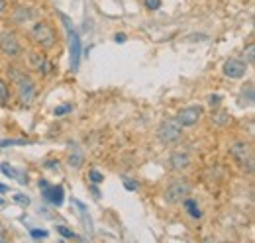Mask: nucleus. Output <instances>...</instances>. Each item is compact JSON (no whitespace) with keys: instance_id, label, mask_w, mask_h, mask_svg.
Listing matches in <instances>:
<instances>
[{"instance_id":"obj_1","label":"nucleus","mask_w":255,"mask_h":243,"mask_svg":"<svg viewBox=\"0 0 255 243\" xmlns=\"http://www.w3.org/2000/svg\"><path fill=\"white\" fill-rule=\"evenodd\" d=\"M10 77L16 83V91H18V100L22 104H32L35 98V83L32 77H28L26 73H18V69H10Z\"/></svg>"},{"instance_id":"obj_2","label":"nucleus","mask_w":255,"mask_h":243,"mask_svg":"<svg viewBox=\"0 0 255 243\" xmlns=\"http://www.w3.org/2000/svg\"><path fill=\"white\" fill-rule=\"evenodd\" d=\"M30 39L39 49H51L57 43V33L47 22H37L30 30Z\"/></svg>"},{"instance_id":"obj_3","label":"nucleus","mask_w":255,"mask_h":243,"mask_svg":"<svg viewBox=\"0 0 255 243\" xmlns=\"http://www.w3.org/2000/svg\"><path fill=\"white\" fill-rule=\"evenodd\" d=\"M230 155L240 167L248 169L250 175L254 173V149L248 141H234L230 145Z\"/></svg>"},{"instance_id":"obj_4","label":"nucleus","mask_w":255,"mask_h":243,"mask_svg":"<svg viewBox=\"0 0 255 243\" xmlns=\"http://www.w3.org/2000/svg\"><path fill=\"white\" fill-rule=\"evenodd\" d=\"M191 192L192 186L187 179H175L165 188L163 196H165V202H169V204H181L187 196H191Z\"/></svg>"},{"instance_id":"obj_5","label":"nucleus","mask_w":255,"mask_h":243,"mask_svg":"<svg viewBox=\"0 0 255 243\" xmlns=\"http://www.w3.org/2000/svg\"><path fill=\"white\" fill-rule=\"evenodd\" d=\"M183 137V125L175 120H165L161 122V125L157 127V139L163 145H173Z\"/></svg>"},{"instance_id":"obj_6","label":"nucleus","mask_w":255,"mask_h":243,"mask_svg":"<svg viewBox=\"0 0 255 243\" xmlns=\"http://www.w3.org/2000/svg\"><path fill=\"white\" fill-rule=\"evenodd\" d=\"M61 22H63L65 30L69 33V39H71V67H73V71H77L79 59H81V39H79V33L73 30L71 20L65 14H61Z\"/></svg>"},{"instance_id":"obj_7","label":"nucleus","mask_w":255,"mask_h":243,"mask_svg":"<svg viewBox=\"0 0 255 243\" xmlns=\"http://www.w3.org/2000/svg\"><path fill=\"white\" fill-rule=\"evenodd\" d=\"M0 51H2L6 57H10V59L20 57L22 47H20L18 37H16L12 31H2V33H0Z\"/></svg>"},{"instance_id":"obj_8","label":"nucleus","mask_w":255,"mask_h":243,"mask_svg":"<svg viewBox=\"0 0 255 243\" xmlns=\"http://www.w3.org/2000/svg\"><path fill=\"white\" fill-rule=\"evenodd\" d=\"M204 110L200 106H187L183 110H179V114L175 116V120L179 122L183 127H191V125H196L198 120L202 118Z\"/></svg>"},{"instance_id":"obj_9","label":"nucleus","mask_w":255,"mask_h":243,"mask_svg":"<svg viewBox=\"0 0 255 243\" xmlns=\"http://www.w3.org/2000/svg\"><path fill=\"white\" fill-rule=\"evenodd\" d=\"M224 77L228 79H242L246 77V71H248V63L242 59H228L222 67Z\"/></svg>"},{"instance_id":"obj_10","label":"nucleus","mask_w":255,"mask_h":243,"mask_svg":"<svg viewBox=\"0 0 255 243\" xmlns=\"http://www.w3.org/2000/svg\"><path fill=\"white\" fill-rule=\"evenodd\" d=\"M30 67L37 75H47L51 71V63L47 61V57L41 53V51H30Z\"/></svg>"},{"instance_id":"obj_11","label":"nucleus","mask_w":255,"mask_h":243,"mask_svg":"<svg viewBox=\"0 0 255 243\" xmlns=\"http://www.w3.org/2000/svg\"><path fill=\"white\" fill-rule=\"evenodd\" d=\"M191 163H192V159H191V155H189V153L177 151L169 157V167H171L173 171H177V173L187 171V169L191 167Z\"/></svg>"},{"instance_id":"obj_12","label":"nucleus","mask_w":255,"mask_h":243,"mask_svg":"<svg viewBox=\"0 0 255 243\" xmlns=\"http://www.w3.org/2000/svg\"><path fill=\"white\" fill-rule=\"evenodd\" d=\"M65 192H63V186H45L43 188V198L47 200V202H51V204H55V206H61L63 204V198Z\"/></svg>"},{"instance_id":"obj_13","label":"nucleus","mask_w":255,"mask_h":243,"mask_svg":"<svg viewBox=\"0 0 255 243\" xmlns=\"http://www.w3.org/2000/svg\"><path fill=\"white\" fill-rule=\"evenodd\" d=\"M183 206H185V210H187V214L191 216L192 220H200L202 218V210H200V206L196 204V200H192V198H185L183 200Z\"/></svg>"},{"instance_id":"obj_14","label":"nucleus","mask_w":255,"mask_h":243,"mask_svg":"<svg viewBox=\"0 0 255 243\" xmlns=\"http://www.w3.org/2000/svg\"><path fill=\"white\" fill-rule=\"evenodd\" d=\"M255 96H254V85L250 83L248 87H244L242 92H240V104L242 106H254Z\"/></svg>"},{"instance_id":"obj_15","label":"nucleus","mask_w":255,"mask_h":243,"mask_svg":"<svg viewBox=\"0 0 255 243\" xmlns=\"http://www.w3.org/2000/svg\"><path fill=\"white\" fill-rule=\"evenodd\" d=\"M83 163H85L83 149L75 145V149H73V151H71V155H69V165H71L73 169H81V167H83Z\"/></svg>"},{"instance_id":"obj_16","label":"nucleus","mask_w":255,"mask_h":243,"mask_svg":"<svg viewBox=\"0 0 255 243\" xmlns=\"http://www.w3.org/2000/svg\"><path fill=\"white\" fill-rule=\"evenodd\" d=\"M33 16H35V14H33V10H30V8H24V6H22V8H18V10H16L14 20H16L18 24H26L28 20H32Z\"/></svg>"},{"instance_id":"obj_17","label":"nucleus","mask_w":255,"mask_h":243,"mask_svg":"<svg viewBox=\"0 0 255 243\" xmlns=\"http://www.w3.org/2000/svg\"><path fill=\"white\" fill-rule=\"evenodd\" d=\"M0 171H2L6 177H12V179H20L18 182H22V184H26V182H28V177H24V175H22V173H18L16 169L8 167L6 163H2V165H0Z\"/></svg>"},{"instance_id":"obj_18","label":"nucleus","mask_w":255,"mask_h":243,"mask_svg":"<svg viewBox=\"0 0 255 243\" xmlns=\"http://www.w3.org/2000/svg\"><path fill=\"white\" fill-rule=\"evenodd\" d=\"M212 123H216V125H228V123H230V112H226V110H218V112H214V116H212Z\"/></svg>"},{"instance_id":"obj_19","label":"nucleus","mask_w":255,"mask_h":243,"mask_svg":"<svg viewBox=\"0 0 255 243\" xmlns=\"http://www.w3.org/2000/svg\"><path fill=\"white\" fill-rule=\"evenodd\" d=\"M57 232H59L63 238H67V240H73V238H75V232H73V230H69L67 226H59V228H57Z\"/></svg>"},{"instance_id":"obj_20","label":"nucleus","mask_w":255,"mask_h":243,"mask_svg":"<svg viewBox=\"0 0 255 243\" xmlns=\"http://www.w3.org/2000/svg\"><path fill=\"white\" fill-rule=\"evenodd\" d=\"M8 100V87H6V83L0 79V102H6Z\"/></svg>"},{"instance_id":"obj_21","label":"nucleus","mask_w":255,"mask_h":243,"mask_svg":"<svg viewBox=\"0 0 255 243\" xmlns=\"http://www.w3.org/2000/svg\"><path fill=\"white\" fill-rule=\"evenodd\" d=\"M220 100H222L220 94H212V96H208V104H210L212 108H218V106H220Z\"/></svg>"},{"instance_id":"obj_22","label":"nucleus","mask_w":255,"mask_h":243,"mask_svg":"<svg viewBox=\"0 0 255 243\" xmlns=\"http://www.w3.org/2000/svg\"><path fill=\"white\" fill-rule=\"evenodd\" d=\"M254 51H255L254 43H250V45H248V49H246V59H248V63H250V65H252V63H254V61H255Z\"/></svg>"},{"instance_id":"obj_23","label":"nucleus","mask_w":255,"mask_h":243,"mask_svg":"<svg viewBox=\"0 0 255 243\" xmlns=\"http://www.w3.org/2000/svg\"><path fill=\"white\" fill-rule=\"evenodd\" d=\"M91 181L95 182V184H100V182L104 181V177H102V173H100V171L93 169V171H91Z\"/></svg>"},{"instance_id":"obj_24","label":"nucleus","mask_w":255,"mask_h":243,"mask_svg":"<svg viewBox=\"0 0 255 243\" xmlns=\"http://www.w3.org/2000/svg\"><path fill=\"white\" fill-rule=\"evenodd\" d=\"M143 4H145V8H149V10L161 8V0H143Z\"/></svg>"},{"instance_id":"obj_25","label":"nucleus","mask_w":255,"mask_h":243,"mask_svg":"<svg viewBox=\"0 0 255 243\" xmlns=\"http://www.w3.org/2000/svg\"><path fill=\"white\" fill-rule=\"evenodd\" d=\"M14 202H18V204H22V206H28V204H30V198L24 196V194H16V196H14Z\"/></svg>"},{"instance_id":"obj_26","label":"nucleus","mask_w":255,"mask_h":243,"mask_svg":"<svg viewBox=\"0 0 255 243\" xmlns=\"http://www.w3.org/2000/svg\"><path fill=\"white\" fill-rule=\"evenodd\" d=\"M73 110V106L71 104H65V106H59V108H55V116H63L67 112H71Z\"/></svg>"},{"instance_id":"obj_27","label":"nucleus","mask_w":255,"mask_h":243,"mask_svg":"<svg viewBox=\"0 0 255 243\" xmlns=\"http://www.w3.org/2000/svg\"><path fill=\"white\" fill-rule=\"evenodd\" d=\"M26 141H22V139H6V141H2L0 145L4 147V145H24Z\"/></svg>"},{"instance_id":"obj_28","label":"nucleus","mask_w":255,"mask_h":243,"mask_svg":"<svg viewBox=\"0 0 255 243\" xmlns=\"http://www.w3.org/2000/svg\"><path fill=\"white\" fill-rule=\"evenodd\" d=\"M8 242V234H6V228H4V224L0 222V243Z\"/></svg>"},{"instance_id":"obj_29","label":"nucleus","mask_w":255,"mask_h":243,"mask_svg":"<svg viewBox=\"0 0 255 243\" xmlns=\"http://www.w3.org/2000/svg\"><path fill=\"white\" fill-rule=\"evenodd\" d=\"M30 234H32V238H35V240H39V238H47V232H43V230H41V232H39V230H32Z\"/></svg>"},{"instance_id":"obj_30","label":"nucleus","mask_w":255,"mask_h":243,"mask_svg":"<svg viewBox=\"0 0 255 243\" xmlns=\"http://www.w3.org/2000/svg\"><path fill=\"white\" fill-rule=\"evenodd\" d=\"M126 188H128V190H135V188H137V182H131L129 179H128V181H126Z\"/></svg>"},{"instance_id":"obj_31","label":"nucleus","mask_w":255,"mask_h":243,"mask_svg":"<svg viewBox=\"0 0 255 243\" xmlns=\"http://www.w3.org/2000/svg\"><path fill=\"white\" fill-rule=\"evenodd\" d=\"M116 41H118V43H124V41H126V35H124V33H118V35H116Z\"/></svg>"},{"instance_id":"obj_32","label":"nucleus","mask_w":255,"mask_h":243,"mask_svg":"<svg viewBox=\"0 0 255 243\" xmlns=\"http://www.w3.org/2000/svg\"><path fill=\"white\" fill-rule=\"evenodd\" d=\"M37 184H39V188H45V186H47V181H45V179H41V181L37 182Z\"/></svg>"},{"instance_id":"obj_33","label":"nucleus","mask_w":255,"mask_h":243,"mask_svg":"<svg viewBox=\"0 0 255 243\" xmlns=\"http://www.w3.org/2000/svg\"><path fill=\"white\" fill-rule=\"evenodd\" d=\"M4 8H6V2H4V0H0V14L4 12Z\"/></svg>"},{"instance_id":"obj_34","label":"nucleus","mask_w":255,"mask_h":243,"mask_svg":"<svg viewBox=\"0 0 255 243\" xmlns=\"http://www.w3.org/2000/svg\"><path fill=\"white\" fill-rule=\"evenodd\" d=\"M6 190H8V188H6L4 184H0V192H6Z\"/></svg>"}]
</instances>
